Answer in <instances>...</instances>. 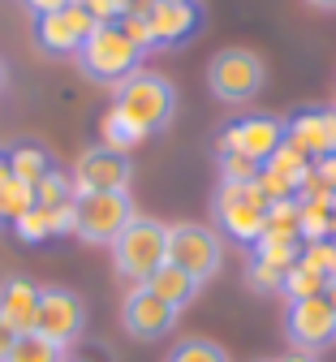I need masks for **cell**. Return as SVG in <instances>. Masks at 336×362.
I'll return each mask as SVG.
<instances>
[{
    "label": "cell",
    "mask_w": 336,
    "mask_h": 362,
    "mask_svg": "<svg viewBox=\"0 0 336 362\" xmlns=\"http://www.w3.org/2000/svg\"><path fill=\"white\" fill-rule=\"evenodd\" d=\"M112 108L142 134H160L177 117V86L151 69H138L121 86H112Z\"/></svg>",
    "instance_id": "6da1fadb"
},
{
    "label": "cell",
    "mask_w": 336,
    "mask_h": 362,
    "mask_svg": "<svg viewBox=\"0 0 336 362\" xmlns=\"http://www.w3.org/2000/svg\"><path fill=\"white\" fill-rule=\"evenodd\" d=\"M112 267L129 285H147L156 272L168 263V224L151 216H134L125 229L112 238Z\"/></svg>",
    "instance_id": "7a4b0ae2"
},
{
    "label": "cell",
    "mask_w": 336,
    "mask_h": 362,
    "mask_svg": "<svg viewBox=\"0 0 336 362\" xmlns=\"http://www.w3.org/2000/svg\"><path fill=\"white\" fill-rule=\"evenodd\" d=\"M212 211H216V224H220V238L255 246L267 229L272 199L263 194L259 181H220L216 194H212Z\"/></svg>",
    "instance_id": "3957f363"
},
{
    "label": "cell",
    "mask_w": 336,
    "mask_h": 362,
    "mask_svg": "<svg viewBox=\"0 0 336 362\" xmlns=\"http://www.w3.org/2000/svg\"><path fill=\"white\" fill-rule=\"evenodd\" d=\"M78 69H82V78L100 82V86H121L129 74L142 69V52L121 35L117 22H100L78 48Z\"/></svg>",
    "instance_id": "277c9868"
},
{
    "label": "cell",
    "mask_w": 336,
    "mask_h": 362,
    "mask_svg": "<svg viewBox=\"0 0 336 362\" xmlns=\"http://www.w3.org/2000/svg\"><path fill=\"white\" fill-rule=\"evenodd\" d=\"M267 82V65L255 48H220L207 61V90L220 104H250Z\"/></svg>",
    "instance_id": "5b68a950"
},
{
    "label": "cell",
    "mask_w": 336,
    "mask_h": 362,
    "mask_svg": "<svg viewBox=\"0 0 336 362\" xmlns=\"http://www.w3.org/2000/svg\"><path fill=\"white\" fill-rule=\"evenodd\" d=\"M168 263L181 267L185 276H195L199 285H207L212 276H220L224 267V238L212 224L199 220H181L168 229Z\"/></svg>",
    "instance_id": "8992f818"
},
{
    "label": "cell",
    "mask_w": 336,
    "mask_h": 362,
    "mask_svg": "<svg viewBox=\"0 0 336 362\" xmlns=\"http://www.w3.org/2000/svg\"><path fill=\"white\" fill-rule=\"evenodd\" d=\"M134 199L129 190H112V194H78L74 199V233L86 246H112V238L134 220Z\"/></svg>",
    "instance_id": "52a82bcc"
},
{
    "label": "cell",
    "mask_w": 336,
    "mask_h": 362,
    "mask_svg": "<svg viewBox=\"0 0 336 362\" xmlns=\"http://www.w3.org/2000/svg\"><path fill=\"white\" fill-rule=\"evenodd\" d=\"M35 332L43 341H52L61 349L78 345L86 332V302L82 293L65 289V285H43L39 289V315H35Z\"/></svg>",
    "instance_id": "ba28073f"
},
{
    "label": "cell",
    "mask_w": 336,
    "mask_h": 362,
    "mask_svg": "<svg viewBox=\"0 0 336 362\" xmlns=\"http://www.w3.org/2000/svg\"><path fill=\"white\" fill-rule=\"evenodd\" d=\"M74 194H112V190H129V181H134V160L125 151H112L104 143H95L78 156L74 173Z\"/></svg>",
    "instance_id": "9c48e42d"
},
{
    "label": "cell",
    "mask_w": 336,
    "mask_h": 362,
    "mask_svg": "<svg viewBox=\"0 0 336 362\" xmlns=\"http://www.w3.org/2000/svg\"><path fill=\"white\" fill-rule=\"evenodd\" d=\"M284 341L302 354H319L336 341V315L328 298H298L284 306Z\"/></svg>",
    "instance_id": "30bf717a"
},
{
    "label": "cell",
    "mask_w": 336,
    "mask_h": 362,
    "mask_svg": "<svg viewBox=\"0 0 336 362\" xmlns=\"http://www.w3.org/2000/svg\"><path fill=\"white\" fill-rule=\"evenodd\" d=\"M280 143H284V121L263 117V112H250V117H237L233 125L220 129L216 151H237V156H246L255 164H267Z\"/></svg>",
    "instance_id": "8fae6325"
},
{
    "label": "cell",
    "mask_w": 336,
    "mask_h": 362,
    "mask_svg": "<svg viewBox=\"0 0 336 362\" xmlns=\"http://www.w3.org/2000/svg\"><path fill=\"white\" fill-rule=\"evenodd\" d=\"M95 26H100V22L74 0V5H65L57 13L35 18V43H39V52H47V57H78V48L86 43V35Z\"/></svg>",
    "instance_id": "7c38bea8"
},
{
    "label": "cell",
    "mask_w": 336,
    "mask_h": 362,
    "mask_svg": "<svg viewBox=\"0 0 336 362\" xmlns=\"http://www.w3.org/2000/svg\"><path fill=\"white\" fill-rule=\"evenodd\" d=\"M177 306H168L164 298H156L147 285H134L121 302V328L134 341H164L177 328Z\"/></svg>",
    "instance_id": "4fadbf2b"
},
{
    "label": "cell",
    "mask_w": 336,
    "mask_h": 362,
    "mask_svg": "<svg viewBox=\"0 0 336 362\" xmlns=\"http://www.w3.org/2000/svg\"><path fill=\"white\" fill-rule=\"evenodd\" d=\"M284 143L298 147L306 160L336 156V108H302L284 121Z\"/></svg>",
    "instance_id": "5bb4252c"
},
{
    "label": "cell",
    "mask_w": 336,
    "mask_h": 362,
    "mask_svg": "<svg viewBox=\"0 0 336 362\" xmlns=\"http://www.w3.org/2000/svg\"><path fill=\"white\" fill-rule=\"evenodd\" d=\"M147 26H151L156 48H181L199 30V5L195 0H151Z\"/></svg>",
    "instance_id": "9a60e30c"
},
{
    "label": "cell",
    "mask_w": 336,
    "mask_h": 362,
    "mask_svg": "<svg viewBox=\"0 0 336 362\" xmlns=\"http://www.w3.org/2000/svg\"><path fill=\"white\" fill-rule=\"evenodd\" d=\"M306 173H311V160H306L298 147L280 143L276 156L259 168V186H263V194H267L272 203H280V199H298V186H302Z\"/></svg>",
    "instance_id": "2e32d148"
},
{
    "label": "cell",
    "mask_w": 336,
    "mask_h": 362,
    "mask_svg": "<svg viewBox=\"0 0 336 362\" xmlns=\"http://www.w3.org/2000/svg\"><path fill=\"white\" fill-rule=\"evenodd\" d=\"M35 315H39V285H30L26 276L0 281V320L18 337H26V332H35Z\"/></svg>",
    "instance_id": "e0dca14e"
},
{
    "label": "cell",
    "mask_w": 336,
    "mask_h": 362,
    "mask_svg": "<svg viewBox=\"0 0 336 362\" xmlns=\"http://www.w3.org/2000/svg\"><path fill=\"white\" fill-rule=\"evenodd\" d=\"M5 164H9V173H13L18 181H26L30 190H35V186H39V181L52 173V168H57L52 151H47L43 143H18V147H9Z\"/></svg>",
    "instance_id": "ac0fdd59"
},
{
    "label": "cell",
    "mask_w": 336,
    "mask_h": 362,
    "mask_svg": "<svg viewBox=\"0 0 336 362\" xmlns=\"http://www.w3.org/2000/svg\"><path fill=\"white\" fill-rule=\"evenodd\" d=\"M147 289H151L156 298H164L168 306H177V310H181V306H190V302H195V298H199V289H203V285H199L195 276H185V272H181V267H173V263H164V267L156 272V276L147 281Z\"/></svg>",
    "instance_id": "d6986e66"
},
{
    "label": "cell",
    "mask_w": 336,
    "mask_h": 362,
    "mask_svg": "<svg viewBox=\"0 0 336 362\" xmlns=\"http://www.w3.org/2000/svg\"><path fill=\"white\" fill-rule=\"evenodd\" d=\"M328 285H332V276H323V272H319L315 263L298 259L289 272H284L280 293L289 298V302H298V298H323V293H328Z\"/></svg>",
    "instance_id": "ffe728a7"
},
{
    "label": "cell",
    "mask_w": 336,
    "mask_h": 362,
    "mask_svg": "<svg viewBox=\"0 0 336 362\" xmlns=\"http://www.w3.org/2000/svg\"><path fill=\"white\" fill-rule=\"evenodd\" d=\"M142 139H147V134H142L138 125H129L117 108H108V112L100 117V143H104V147H112V151H125V156H129V147H138Z\"/></svg>",
    "instance_id": "44dd1931"
},
{
    "label": "cell",
    "mask_w": 336,
    "mask_h": 362,
    "mask_svg": "<svg viewBox=\"0 0 336 362\" xmlns=\"http://www.w3.org/2000/svg\"><path fill=\"white\" fill-rule=\"evenodd\" d=\"M74 181L61 173V168H52L39 186H35V207H47V211H61V207H74Z\"/></svg>",
    "instance_id": "7402d4cb"
},
{
    "label": "cell",
    "mask_w": 336,
    "mask_h": 362,
    "mask_svg": "<svg viewBox=\"0 0 336 362\" xmlns=\"http://www.w3.org/2000/svg\"><path fill=\"white\" fill-rule=\"evenodd\" d=\"M61 345H52V341H43L39 332H26V337H18L13 341V349H9V358L5 362H61Z\"/></svg>",
    "instance_id": "603a6c76"
},
{
    "label": "cell",
    "mask_w": 336,
    "mask_h": 362,
    "mask_svg": "<svg viewBox=\"0 0 336 362\" xmlns=\"http://www.w3.org/2000/svg\"><path fill=\"white\" fill-rule=\"evenodd\" d=\"M168 362H228V349L207 337H185L181 345H173Z\"/></svg>",
    "instance_id": "cb8c5ba5"
},
{
    "label": "cell",
    "mask_w": 336,
    "mask_h": 362,
    "mask_svg": "<svg viewBox=\"0 0 336 362\" xmlns=\"http://www.w3.org/2000/svg\"><path fill=\"white\" fill-rule=\"evenodd\" d=\"M30 207H35V190L9 173V181L0 186V220H18V216H26Z\"/></svg>",
    "instance_id": "d4e9b609"
},
{
    "label": "cell",
    "mask_w": 336,
    "mask_h": 362,
    "mask_svg": "<svg viewBox=\"0 0 336 362\" xmlns=\"http://www.w3.org/2000/svg\"><path fill=\"white\" fill-rule=\"evenodd\" d=\"M117 26H121V35L134 43V48L147 57V52H156V39H151V26H147V13H121L117 18Z\"/></svg>",
    "instance_id": "484cf974"
},
{
    "label": "cell",
    "mask_w": 336,
    "mask_h": 362,
    "mask_svg": "<svg viewBox=\"0 0 336 362\" xmlns=\"http://www.w3.org/2000/svg\"><path fill=\"white\" fill-rule=\"evenodd\" d=\"M216 156H220V181H259L263 164L237 156V151H216Z\"/></svg>",
    "instance_id": "4316f807"
},
{
    "label": "cell",
    "mask_w": 336,
    "mask_h": 362,
    "mask_svg": "<svg viewBox=\"0 0 336 362\" xmlns=\"http://www.w3.org/2000/svg\"><path fill=\"white\" fill-rule=\"evenodd\" d=\"M246 276H250V289H255V293H280V281H284V272L250 255V263H246Z\"/></svg>",
    "instance_id": "83f0119b"
},
{
    "label": "cell",
    "mask_w": 336,
    "mask_h": 362,
    "mask_svg": "<svg viewBox=\"0 0 336 362\" xmlns=\"http://www.w3.org/2000/svg\"><path fill=\"white\" fill-rule=\"evenodd\" d=\"M61 362H117L112 358V349L100 341V345H91V341H78V345H69L65 354H61Z\"/></svg>",
    "instance_id": "f1b7e54d"
},
{
    "label": "cell",
    "mask_w": 336,
    "mask_h": 362,
    "mask_svg": "<svg viewBox=\"0 0 336 362\" xmlns=\"http://www.w3.org/2000/svg\"><path fill=\"white\" fill-rule=\"evenodd\" d=\"M78 5L95 18V22H117L121 9H117V0H78Z\"/></svg>",
    "instance_id": "f546056e"
},
{
    "label": "cell",
    "mask_w": 336,
    "mask_h": 362,
    "mask_svg": "<svg viewBox=\"0 0 336 362\" xmlns=\"http://www.w3.org/2000/svg\"><path fill=\"white\" fill-rule=\"evenodd\" d=\"M22 5L35 13V18H43V13H57V9H65V5H74V0H22Z\"/></svg>",
    "instance_id": "4dcf8cb0"
},
{
    "label": "cell",
    "mask_w": 336,
    "mask_h": 362,
    "mask_svg": "<svg viewBox=\"0 0 336 362\" xmlns=\"http://www.w3.org/2000/svg\"><path fill=\"white\" fill-rule=\"evenodd\" d=\"M13 341H18V332L5 324V320H0V362H5L9 358V349H13Z\"/></svg>",
    "instance_id": "1f68e13d"
},
{
    "label": "cell",
    "mask_w": 336,
    "mask_h": 362,
    "mask_svg": "<svg viewBox=\"0 0 336 362\" xmlns=\"http://www.w3.org/2000/svg\"><path fill=\"white\" fill-rule=\"evenodd\" d=\"M276 362H319V354H302V349H289L284 358H276Z\"/></svg>",
    "instance_id": "d6a6232c"
},
{
    "label": "cell",
    "mask_w": 336,
    "mask_h": 362,
    "mask_svg": "<svg viewBox=\"0 0 336 362\" xmlns=\"http://www.w3.org/2000/svg\"><path fill=\"white\" fill-rule=\"evenodd\" d=\"M323 298H328V306H332V315H336V281L328 285V293H323Z\"/></svg>",
    "instance_id": "836d02e7"
},
{
    "label": "cell",
    "mask_w": 336,
    "mask_h": 362,
    "mask_svg": "<svg viewBox=\"0 0 336 362\" xmlns=\"http://www.w3.org/2000/svg\"><path fill=\"white\" fill-rule=\"evenodd\" d=\"M315 9H336V0H311Z\"/></svg>",
    "instance_id": "e575fe53"
},
{
    "label": "cell",
    "mask_w": 336,
    "mask_h": 362,
    "mask_svg": "<svg viewBox=\"0 0 336 362\" xmlns=\"http://www.w3.org/2000/svg\"><path fill=\"white\" fill-rule=\"evenodd\" d=\"M328 242L336 246V216H332V229H328Z\"/></svg>",
    "instance_id": "d590c367"
},
{
    "label": "cell",
    "mask_w": 336,
    "mask_h": 362,
    "mask_svg": "<svg viewBox=\"0 0 336 362\" xmlns=\"http://www.w3.org/2000/svg\"><path fill=\"white\" fill-rule=\"evenodd\" d=\"M0 90H5V61H0Z\"/></svg>",
    "instance_id": "8d00e7d4"
},
{
    "label": "cell",
    "mask_w": 336,
    "mask_h": 362,
    "mask_svg": "<svg viewBox=\"0 0 336 362\" xmlns=\"http://www.w3.org/2000/svg\"><path fill=\"white\" fill-rule=\"evenodd\" d=\"M255 362H272V358H255Z\"/></svg>",
    "instance_id": "74e56055"
}]
</instances>
